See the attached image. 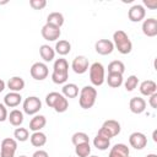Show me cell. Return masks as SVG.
<instances>
[{"instance_id":"obj_20","label":"cell","mask_w":157,"mask_h":157,"mask_svg":"<svg viewBox=\"0 0 157 157\" xmlns=\"http://www.w3.org/2000/svg\"><path fill=\"white\" fill-rule=\"evenodd\" d=\"M39 55L40 58L45 61V63H50L54 60V56H55V50L48 45V44H43L39 47Z\"/></svg>"},{"instance_id":"obj_30","label":"cell","mask_w":157,"mask_h":157,"mask_svg":"<svg viewBox=\"0 0 157 157\" xmlns=\"http://www.w3.org/2000/svg\"><path fill=\"white\" fill-rule=\"evenodd\" d=\"M75 153L77 157H88L91 155V146L90 142L80 144L75 146Z\"/></svg>"},{"instance_id":"obj_47","label":"cell","mask_w":157,"mask_h":157,"mask_svg":"<svg viewBox=\"0 0 157 157\" xmlns=\"http://www.w3.org/2000/svg\"><path fill=\"white\" fill-rule=\"evenodd\" d=\"M88 157H98V156H88Z\"/></svg>"},{"instance_id":"obj_19","label":"cell","mask_w":157,"mask_h":157,"mask_svg":"<svg viewBox=\"0 0 157 157\" xmlns=\"http://www.w3.org/2000/svg\"><path fill=\"white\" fill-rule=\"evenodd\" d=\"M47 124V119L44 115H39V114H36L31 121H29V130H32L33 132L34 131H40Z\"/></svg>"},{"instance_id":"obj_15","label":"cell","mask_w":157,"mask_h":157,"mask_svg":"<svg viewBox=\"0 0 157 157\" xmlns=\"http://www.w3.org/2000/svg\"><path fill=\"white\" fill-rule=\"evenodd\" d=\"M140 93L142 96H146V97H150L152 96L153 93H157V85L155 81L152 80H145L140 83Z\"/></svg>"},{"instance_id":"obj_40","label":"cell","mask_w":157,"mask_h":157,"mask_svg":"<svg viewBox=\"0 0 157 157\" xmlns=\"http://www.w3.org/2000/svg\"><path fill=\"white\" fill-rule=\"evenodd\" d=\"M148 104H150L153 109H156V108H157V93H153L152 96H150Z\"/></svg>"},{"instance_id":"obj_38","label":"cell","mask_w":157,"mask_h":157,"mask_svg":"<svg viewBox=\"0 0 157 157\" xmlns=\"http://www.w3.org/2000/svg\"><path fill=\"white\" fill-rule=\"evenodd\" d=\"M9 117V113H7V109H6V105L4 103H0V123L5 121Z\"/></svg>"},{"instance_id":"obj_10","label":"cell","mask_w":157,"mask_h":157,"mask_svg":"<svg viewBox=\"0 0 157 157\" xmlns=\"http://www.w3.org/2000/svg\"><path fill=\"white\" fill-rule=\"evenodd\" d=\"M129 144L135 150H142L147 145V137L145 134L140 131H135L129 136Z\"/></svg>"},{"instance_id":"obj_14","label":"cell","mask_w":157,"mask_h":157,"mask_svg":"<svg viewBox=\"0 0 157 157\" xmlns=\"http://www.w3.org/2000/svg\"><path fill=\"white\" fill-rule=\"evenodd\" d=\"M129 108L134 114H141L146 109V101L141 97H132L129 102Z\"/></svg>"},{"instance_id":"obj_33","label":"cell","mask_w":157,"mask_h":157,"mask_svg":"<svg viewBox=\"0 0 157 157\" xmlns=\"http://www.w3.org/2000/svg\"><path fill=\"white\" fill-rule=\"evenodd\" d=\"M71 142L76 146V145H80V144H85V142H90V137L86 132L83 131H77L75 132L72 136H71Z\"/></svg>"},{"instance_id":"obj_42","label":"cell","mask_w":157,"mask_h":157,"mask_svg":"<svg viewBox=\"0 0 157 157\" xmlns=\"http://www.w3.org/2000/svg\"><path fill=\"white\" fill-rule=\"evenodd\" d=\"M5 86H6V83H5V81L0 78V93H1V92H2L4 90H5Z\"/></svg>"},{"instance_id":"obj_36","label":"cell","mask_w":157,"mask_h":157,"mask_svg":"<svg viewBox=\"0 0 157 157\" xmlns=\"http://www.w3.org/2000/svg\"><path fill=\"white\" fill-rule=\"evenodd\" d=\"M60 96H61V93H59V92H50V93H48L45 96V103H47V105L50 107V108H53L54 104H55V102L58 101V98Z\"/></svg>"},{"instance_id":"obj_24","label":"cell","mask_w":157,"mask_h":157,"mask_svg":"<svg viewBox=\"0 0 157 157\" xmlns=\"http://www.w3.org/2000/svg\"><path fill=\"white\" fill-rule=\"evenodd\" d=\"M54 50H55V53H58L59 55L64 56V55H66V54H69V53L71 52V44H70V42L66 40V39H60V40L56 42Z\"/></svg>"},{"instance_id":"obj_4","label":"cell","mask_w":157,"mask_h":157,"mask_svg":"<svg viewBox=\"0 0 157 157\" xmlns=\"http://www.w3.org/2000/svg\"><path fill=\"white\" fill-rule=\"evenodd\" d=\"M88 71H90V81L93 86L98 87V86H102L105 81V76H104V66L96 61L93 64L90 65L88 67Z\"/></svg>"},{"instance_id":"obj_7","label":"cell","mask_w":157,"mask_h":157,"mask_svg":"<svg viewBox=\"0 0 157 157\" xmlns=\"http://www.w3.org/2000/svg\"><path fill=\"white\" fill-rule=\"evenodd\" d=\"M29 74L32 76V78H34L36 81H43L48 77V74H49V70H48V66L44 64V63H34L31 69H29Z\"/></svg>"},{"instance_id":"obj_41","label":"cell","mask_w":157,"mask_h":157,"mask_svg":"<svg viewBox=\"0 0 157 157\" xmlns=\"http://www.w3.org/2000/svg\"><path fill=\"white\" fill-rule=\"evenodd\" d=\"M32 157H49V155H48V152L44 151V150H37V151L32 155Z\"/></svg>"},{"instance_id":"obj_31","label":"cell","mask_w":157,"mask_h":157,"mask_svg":"<svg viewBox=\"0 0 157 157\" xmlns=\"http://www.w3.org/2000/svg\"><path fill=\"white\" fill-rule=\"evenodd\" d=\"M67 108H69V101H67V98H65V97L61 94V96L58 98V101L55 102L53 109H54L56 113H64V112L67 110Z\"/></svg>"},{"instance_id":"obj_35","label":"cell","mask_w":157,"mask_h":157,"mask_svg":"<svg viewBox=\"0 0 157 157\" xmlns=\"http://www.w3.org/2000/svg\"><path fill=\"white\" fill-rule=\"evenodd\" d=\"M69 74H61V72H52V81L56 85H63L67 81Z\"/></svg>"},{"instance_id":"obj_34","label":"cell","mask_w":157,"mask_h":157,"mask_svg":"<svg viewBox=\"0 0 157 157\" xmlns=\"http://www.w3.org/2000/svg\"><path fill=\"white\" fill-rule=\"evenodd\" d=\"M137 85H139V78H137V76H135V75H130V76L125 80V82H124V87H125V90H126L128 92L134 91V90L137 87Z\"/></svg>"},{"instance_id":"obj_1","label":"cell","mask_w":157,"mask_h":157,"mask_svg":"<svg viewBox=\"0 0 157 157\" xmlns=\"http://www.w3.org/2000/svg\"><path fill=\"white\" fill-rule=\"evenodd\" d=\"M113 44L114 48H117L118 52L123 55H126L132 50V43L123 29H118L113 33Z\"/></svg>"},{"instance_id":"obj_32","label":"cell","mask_w":157,"mask_h":157,"mask_svg":"<svg viewBox=\"0 0 157 157\" xmlns=\"http://www.w3.org/2000/svg\"><path fill=\"white\" fill-rule=\"evenodd\" d=\"M13 137L16 141H20V142H25L29 139V131L28 129L26 128H16L15 131H13Z\"/></svg>"},{"instance_id":"obj_5","label":"cell","mask_w":157,"mask_h":157,"mask_svg":"<svg viewBox=\"0 0 157 157\" xmlns=\"http://www.w3.org/2000/svg\"><path fill=\"white\" fill-rule=\"evenodd\" d=\"M23 112L28 115H36L42 109V102L37 96H29L23 101Z\"/></svg>"},{"instance_id":"obj_26","label":"cell","mask_w":157,"mask_h":157,"mask_svg":"<svg viewBox=\"0 0 157 157\" xmlns=\"http://www.w3.org/2000/svg\"><path fill=\"white\" fill-rule=\"evenodd\" d=\"M7 119L12 126H20L23 123V113L20 109H12L10 112Z\"/></svg>"},{"instance_id":"obj_46","label":"cell","mask_w":157,"mask_h":157,"mask_svg":"<svg viewBox=\"0 0 157 157\" xmlns=\"http://www.w3.org/2000/svg\"><path fill=\"white\" fill-rule=\"evenodd\" d=\"M18 157H27V156H25V155H22V156H18Z\"/></svg>"},{"instance_id":"obj_37","label":"cell","mask_w":157,"mask_h":157,"mask_svg":"<svg viewBox=\"0 0 157 157\" xmlns=\"http://www.w3.org/2000/svg\"><path fill=\"white\" fill-rule=\"evenodd\" d=\"M29 6L34 10H42L47 6L45 0H29Z\"/></svg>"},{"instance_id":"obj_13","label":"cell","mask_w":157,"mask_h":157,"mask_svg":"<svg viewBox=\"0 0 157 157\" xmlns=\"http://www.w3.org/2000/svg\"><path fill=\"white\" fill-rule=\"evenodd\" d=\"M142 33L147 37H156L157 36V20L153 17L146 18L142 22Z\"/></svg>"},{"instance_id":"obj_18","label":"cell","mask_w":157,"mask_h":157,"mask_svg":"<svg viewBox=\"0 0 157 157\" xmlns=\"http://www.w3.org/2000/svg\"><path fill=\"white\" fill-rule=\"evenodd\" d=\"M6 85L10 90V92H18L20 93L25 88V80L21 76H12L11 78H9Z\"/></svg>"},{"instance_id":"obj_22","label":"cell","mask_w":157,"mask_h":157,"mask_svg":"<svg viewBox=\"0 0 157 157\" xmlns=\"http://www.w3.org/2000/svg\"><path fill=\"white\" fill-rule=\"evenodd\" d=\"M29 141L34 147H42L47 144V135L42 131H34L29 136Z\"/></svg>"},{"instance_id":"obj_6","label":"cell","mask_w":157,"mask_h":157,"mask_svg":"<svg viewBox=\"0 0 157 157\" xmlns=\"http://www.w3.org/2000/svg\"><path fill=\"white\" fill-rule=\"evenodd\" d=\"M17 141L12 137H6L0 144V157H15Z\"/></svg>"},{"instance_id":"obj_21","label":"cell","mask_w":157,"mask_h":157,"mask_svg":"<svg viewBox=\"0 0 157 157\" xmlns=\"http://www.w3.org/2000/svg\"><path fill=\"white\" fill-rule=\"evenodd\" d=\"M61 94L65 98H76L78 96V87L76 83H65L61 88Z\"/></svg>"},{"instance_id":"obj_23","label":"cell","mask_w":157,"mask_h":157,"mask_svg":"<svg viewBox=\"0 0 157 157\" xmlns=\"http://www.w3.org/2000/svg\"><path fill=\"white\" fill-rule=\"evenodd\" d=\"M105 81H107V83H108L109 87H112V88H118V87H120V86L123 85L124 78H123V75H120V74L109 72L108 76H107V78H105Z\"/></svg>"},{"instance_id":"obj_28","label":"cell","mask_w":157,"mask_h":157,"mask_svg":"<svg viewBox=\"0 0 157 157\" xmlns=\"http://www.w3.org/2000/svg\"><path fill=\"white\" fill-rule=\"evenodd\" d=\"M54 72H61V74H69V63L64 58H59L54 61L53 66Z\"/></svg>"},{"instance_id":"obj_16","label":"cell","mask_w":157,"mask_h":157,"mask_svg":"<svg viewBox=\"0 0 157 157\" xmlns=\"http://www.w3.org/2000/svg\"><path fill=\"white\" fill-rule=\"evenodd\" d=\"M22 102V96L18 92H9L4 97V104L6 108H15Z\"/></svg>"},{"instance_id":"obj_9","label":"cell","mask_w":157,"mask_h":157,"mask_svg":"<svg viewBox=\"0 0 157 157\" xmlns=\"http://www.w3.org/2000/svg\"><path fill=\"white\" fill-rule=\"evenodd\" d=\"M88 67H90V63L85 55H77L71 63V69L74 70L75 74H78V75L85 74L88 70Z\"/></svg>"},{"instance_id":"obj_44","label":"cell","mask_w":157,"mask_h":157,"mask_svg":"<svg viewBox=\"0 0 157 157\" xmlns=\"http://www.w3.org/2000/svg\"><path fill=\"white\" fill-rule=\"evenodd\" d=\"M146 157H157V155H155V153H150V155H147Z\"/></svg>"},{"instance_id":"obj_8","label":"cell","mask_w":157,"mask_h":157,"mask_svg":"<svg viewBox=\"0 0 157 157\" xmlns=\"http://www.w3.org/2000/svg\"><path fill=\"white\" fill-rule=\"evenodd\" d=\"M40 33H42V37H43L45 40L54 42V40L59 39V37H60V34H61V31H60V28L56 27V26L45 23V25L42 27Z\"/></svg>"},{"instance_id":"obj_2","label":"cell","mask_w":157,"mask_h":157,"mask_svg":"<svg viewBox=\"0 0 157 157\" xmlns=\"http://www.w3.org/2000/svg\"><path fill=\"white\" fill-rule=\"evenodd\" d=\"M97 99V90L93 86H85L80 91L78 104L82 109H90L94 105Z\"/></svg>"},{"instance_id":"obj_11","label":"cell","mask_w":157,"mask_h":157,"mask_svg":"<svg viewBox=\"0 0 157 157\" xmlns=\"http://www.w3.org/2000/svg\"><path fill=\"white\" fill-rule=\"evenodd\" d=\"M145 16H146V10L142 5L139 4L132 5L128 11V17L131 22H140L145 18Z\"/></svg>"},{"instance_id":"obj_3","label":"cell","mask_w":157,"mask_h":157,"mask_svg":"<svg viewBox=\"0 0 157 157\" xmlns=\"http://www.w3.org/2000/svg\"><path fill=\"white\" fill-rule=\"evenodd\" d=\"M120 130H121V126H120V123L114 120V119H109V120H105L102 126L99 128L98 130V135L103 136V137H107V139H112L117 135L120 134Z\"/></svg>"},{"instance_id":"obj_45","label":"cell","mask_w":157,"mask_h":157,"mask_svg":"<svg viewBox=\"0 0 157 157\" xmlns=\"http://www.w3.org/2000/svg\"><path fill=\"white\" fill-rule=\"evenodd\" d=\"M9 1L7 0H4V1H0V5H5V4H7Z\"/></svg>"},{"instance_id":"obj_43","label":"cell","mask_w":157,"mask_h":157,"mask_svg":"<svg viewBox=\"0 0 157 157\" xmlns=\"http://www.w3.org/2000/svg\"><path fill=\"white\" fill-rule=\"evenodd\" d=\"M152 139H153L155 142H157V130L153 131V134H152Z\"/></svg>"},{"instance_id":"obj_12","label":"cell","mask_w":157,"mask_h":157,"mask_svg":"<svg viewBox=\"0 0 157 157\" xmlns=\"http://www.w3.org/2000/svg\"><path fill=\"white\" fill-rule=\"evenodd\" d=\"M94 49L101 55H108L112 54L114 50V44L109 39H98L94 44Z\"/></svg>"},{"instance_id":"obj_29","label":"cell","mask_w":157,"mask_h":157,"mask_svg":"<svg viewBox=\"0 0 157 157\" xmlns=\"http://www.w3.org/2000/svg\"><path fill=\"white\" fill-rule=\"evenodd\" d=\"M125 71V65L123 61L120 60H113L112 63H109L108 65V74L109 72H114V74H120L123 75Z\"/></svg>"},{"instance_id":"obj_27","label":"cell","mask_w":157,"mask_h":157,"mask_svg":"<svg viewBox=\"0 0 157 157\" xmlns=\"http://www.w3.org/2000/svg\"><path fill=\"white\" fill-rule=\"evenodd\" d=\"M93 146L97 148V150H101V151H105L108 150V147L110 146V140L107 139V137H103L101 135H96V137L93 139Z\"/></svg>"},{"instance_id":"obj_39","label":"cell","mask_w":157,"mask_h":157,"mask_svg":"<svg viewBox=\"0 0 157 157\" xmlns=\"http://www.w3.org/2000/svg\"><path fill=\"white\" fill-rule=\"evenodd\" d=\"M144 5L151 10H155L157 7V0H144Z\"/></svg>"},{"instance_id":"obj_17","label":"cell","mask_w":157,"mask_h":157,"mask_svg":"<svg viewBox=\"0 0 157 157\" xmlns=\"http://www.w3.org/2000/svg\"><path fill=\"white\" fill-rule=\"evenodd\" d=\"M129 147L125 144H115L110 148L108 157H129Z\"/></svg>"},{"instance_id":"obj_25","label":"cell","mask_w":157,"mask_h":157,"mask_svg":"<svg viewBox=\"0 0 157 157\" xmlns=\"http://www.w3.org/2000/svg\"><path fill=\"white\" fill-rule=\"evenodd\" d=\"M64 21H65L64 20V15L61 12H56V11L50 12L48 15V17H47V23L53 25V26H56L59 28L64 25Z\"/></svg>"}]
</instances>
